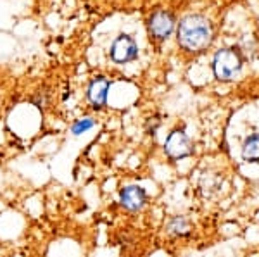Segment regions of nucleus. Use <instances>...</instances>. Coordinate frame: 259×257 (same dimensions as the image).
<instances>
[{
  "label": "nucleus",
  "mask_w": 259,
  "mask_h": 257,
  "mask_svg": "<svg viewBox=\"0 0 259 257\" xmlns=\"http://www.w3.org/2000/svg\"><path fill=\"white\" fill-rule=\"evenodd\" d=\"M212 40V28L204 16L192 14L182 19L178 26V43L185 50L200 52L209 47Z\"/></svg>",
  "instance_id": "1"
},
{
  "label": "nucleus",
  "mask_w": 259,
  "mask_h": 257,
  "mask_svg": "<svg viewBox=\"0 0 259 257\" xmlns=\"http://www.w3.org/2000/svg\"><path fill=\"white\" fill-rule=\"evenodd\" d=\"M162 152L169 159V163H178V161L189 159V157L194 156L195 147L192 138L185 133V130L175 128L166 136L164 145H162Z\"/></svg>",
  "instance_id": "2"
},
{
  "label": "nucleus",
  "mask_w": 259,
  "mask_h": 257,
  "mask_svg": "<svg viewBox=\"0 0 259 257\" xmlns=\"http://www.w3.org/2000/svg\"><path fill=\"white\" fill-rule=\"evenodd\" d=\"M242 69L240 56L232 48H223L218 50L212 59V71L220 81H232Z\"/></svg>",
  "instance_id": "3"
},
{
  "label": "nucleus",
  "mask_w": 259,
  "mask_h": 257,
  "mask_svg": "<svg viewBox=\"0 0 259 257\" xmlns=\"http://www.w3.org/2000/svg\"><path fill=\"white\" fill-rule=\"evenodd\" d=\"M118 204L124 213L130 214H137L142 213L145 209V205L149 204V193L144 186L140 185H124L119 190L118 195Z\"/></svg>",
  "instance_id": "4"
},
{
  "label": "nucleus",
  "mask_w": 259,
  "mask_h": 257,
  "mask_svg": "<svg viewBox=\"0 0 259 257\" xmlns=\"http://www.w3.org/2000/svg\"><path fill=\"white\" fill-rule=\"evenodd\" d=\"M139 57V47L128 35H119L111 45V59L116 64H126Z\"/></svg>",
  "instance_id": "5"
},
{
  "label": "nucleus",
  "mask_w": 259,
  "mask_h": 257,
  "mask_svg": "<svg viewBox=\"0 0 259 257\" xmlns=\"http://www.w3.org/2000/svg\"><path fill=\"white\" fill-rule=\"evenodd\" d=\"M111 81L106 76H95L87 88V98L95 111H102L107 106V95H109Z\"/></svg>",
  "instance_id": "6"
},
{
  "label": "nucleus",
  "mask_w": 259,
  "mask_h": 257,
  "mask_svg": "<svg viewBox=\"0 0 259 257\" xmlns=\"http://www.w3.org/2000/svg\"><path fill=\"white\" fill-rule=\"evenodd\" d=\"M175 30V19L169 12L166 11H157L150 16L149 19V31L154 38L157 40H166Z\"/></svg>",
  "instance_id": "7"
},
{
  "label": "nucleus",
  "mask_w": 259,
  "mask_h": 257,
  "mask_svg": "<svg viewBox=\"0 0 259 257\" xmlns=\"http://www.w3.org/2000/svg\"><path fill=\"white\" fill-rule=\"evenodd\" d=\"M164 231L166 235L173 238H187L192 235L194 228H192V223L187 219L185 216H173L168 219V223L164 225Z\"/></svg>",
  "instance_id": "8"
},
{
  "label": "nucleus",
  "mask_w": 259,
  "mask_h": 257,
  "mask_svg": "<svg viewBox=\"0 0 259 257\" xmlns=\"http://www.w3.org/2000/svg\"><path fill=\"white\" fill-rule=\"evenodd\" d=\"M242 161L247 164H259V133L249 135L242 143Z\"/></svg>",
  "instance_id": "9"
},
{
  "label": "nucleus",
  "mask_w": 259,
  "mask_h": 257,
  "mask_svg": "<svg viewBox=\"0 0 259 257\" xmlns=\"http://www.w3.org/2000/svg\"><path fill=\"white\" fill-rule=\"evenodd\" d=\"M94 126H95V119L90 118V116H85V118L76 119V121L71 124L69 131H71V135H73V136H81V135L89 133Z\"/></svg>",
  "instance_id": "10"
}]
</instances>
